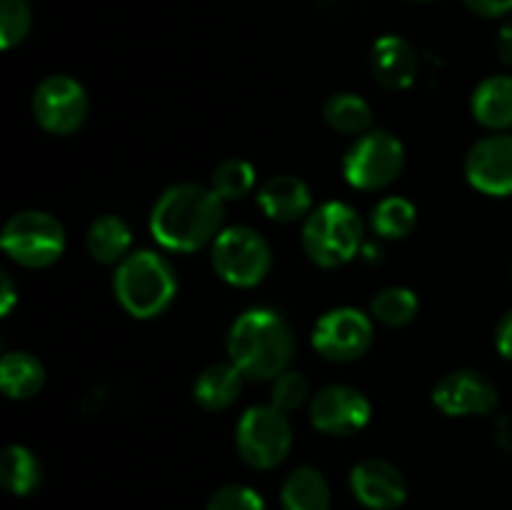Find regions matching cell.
<instances>
[{
  "label": "cell",
  "mask_w": 512,
  "mask_h": 510,
  "mask_svg": "<svg viewBox=\"0 0 512 510\" xmlns=\"http://www.w3.org/2000/svg\"><path fill=\"white\" fill-rule=\"evenodd\" d=\"M0 478L13 495H30L43 480V465L33 450L23 445H8L0 455Z\"/></svg>",
  "instance_id": "603a6c76"
},
{
  "label": "cell",
  "mask_w": 512,
  "mask_h": 510,
  "mask_svg": "<svg viewBox=\"0 0 512 510\" xmlns=\"http://www.w3.org/2000/svg\"><path fill=\"white\" fill-rule=\"evenodd\" d=\"M225 218V200L200 183H175L150 210V233L163 248L195 253L213 243Z\"/></svg>",
  "instance_id": "6da1fadb"
},
{
  "label": "cell",
  "mask_w": 512,
  "mask_h": 510,
  "mask_svg": "<svg viewBox=\"0 0 512 510\" xmlns=\"http://www.w3.org/2000/svg\"><path fill=\"white\" fill-rule=\"evenodd\" d=\"M370 220H373V230L380 238L398 240L413 233L415 223H418V210L408 198L390 195L375 205Z\"/></svg>",
  "instance_id": "cb8c5ba5"
},
{
  "label": "cell",
  "mask_w": 512,
  "mask_h": 510,
  "mask_svg": "<svg viewBox=\"0 0 512 510\" xmlns=\"http://www.w3.org/2000/svg\"><path fill=\"white\" fill-rule=\"evenodd\" d=\"M283 510H330V485L313 465H300L280 488Z\"/></svg>",
  "instance_id": "d6986e66"
},
{
  "label": "cell",
  "mask_w": 512,
  "mask_h": 510,
  "mask_svg": "<svg viewBox=\"0 0 512 510\" xmlns=\"http://www.w3.org/2000/svg\"><path fill=\"white\" fill-rule=\"evenodd\" d=\"M353 495L370 510H395L408 498L403 473L383 458H368L350 473Z\"/></svg>",
  "instance_id": "5bb4252c"
},
{
  "label": "cell",
  "mask_w": 512,
  "mask_h": 510,
  "mask_svg": "<svg viewBox=\"0 0 512 510\" xmlns=\"http://www.w3.org/2000/svg\"><path fill=\"white\" fill-rule=\"evenodd\" d=\"M418 53L400 35H383L370 50L373 78L388 90H408L418 78Z\"/></svg>",
  "instance_id": "9a60e30c"
},
{
  "label": "cell",
  "mask_w": 512,
  "mask_h": 510,
  "mask_svg": "<svg viewBox=\"0 0 512 510\" xmlns=\"http://www.w3.org/2000/svg\"><path fill=\"white\" fill-rule=\"evenodd\" d=\"M323 118L335 133L363 135L373 123V108L358 93H335L325 100Z\"/></svg>",
  "instance_id": "7402d4cb"
},
{
  "label": "cell",
  "mask_w": 512,
  "mask_h": 510,
  "mask_svg": "<svg viewBox=\"0 0 512 510\" xmlns=\"http://www.w3.org/2000/svg\"><path fill=\"white\" fill-rule=\"evenodd\" d=\"M0 245L15 263L25 268L53 265L65 250V230L45 210H23L3 225Z\"/></svg>",
  "instance_id": "52a82bcc"
},
{
  "label": "cell",
  "mask_w": 512,
  "mask_h": 510,
  "mask_svg": "<svg viewBox=\"0 0 512 510\" xmlns=\"http://www.w3.org/2000/svg\"><path fill=\"white\" fill-rule=\"evenodd\" d=\"M293 353V330L273 308L245 310L228 333L230 363L238 365L245 378L275 380L288 370Z\"/></svg>",
  "instance_id": "7a4b0ae2"
},
{
  "label": "cell",
  "mask_w": 512,
  "mask_h": 510,
  "mask_svg": "<svg viewBox=\"0 0 512 510\" xmlns=\"http://www.w3.org/2000/svg\"><path fill=\"white\" fill-rule=\"evenodd\" d=\"M85 243H88V253L93 255V260L103 265H113L128 258L133 235H130L128 223L123 218H118V215H100V218L90 223Z\"/></svg>",
  "instance_id": "ffe728a7"
},
{
  "label": "cell",
  "mask_w": 512,
  "mask_h": 510,
  "mask_svg": "<svg viewBox=\"0 0 512 510\" xmlns=\"http://www.w3.org/2000/svg\"><path fill=\"white\" fill-rule=\"evenodd\" d=\"M210 188L223 200H240L255 188V168L248 160H225L213 170Z\"/></svg>",
  "instance_id": "484cf974"
},
{
  "label": "cell",
  "mask_w": 512,
  "mask_h": 510,
  "mask_svg": "<svg viewBox=\"0 0 512 510\" xmlns=\"http://www.w3.org/2000/svg\"><path fill=\"white\" fill-rule=\"evenodd\" d=\"M33 25L28 0H0V45L5 50L23 43Z\"/></svg>",
  "instance_id": "4316f807"
},
{
  "label": "cell",
  "mask_w": 512,
  "mask_h": 510,
  "mask_svg": "<svg viewBox=\"0 0 512 510\" xmlns=\"http://www.w3.org/2000/svg\"><path fill=\"white\" fill-rule=\"evenodd\" d=\"M210 263L225 283L235 288H253L270 273L273 250L255 228L233 225L220 230L213 240Z\"/></svg>",
  "instance_id": "5b68a950"
},
{
  "label": "cell",
  "mask_w": 512,
  "mask_h": 510,
  "mask_svg": "<svg viewBox=\"0 0 512 510\" xmlns=\"http://www.w3.org/2000/svg\"><path fill=\"white\" fill-rule=\"evenodd\" d=\"M205 510H265L263 498L248 485L230 483L215 490Z\"/></svg>",
  "instance_id": "f1b7e54d"
},
{
  "label": "cell",
  "mask_w": 512,
  "mask_h": 510,
  "mask_svg": "<svg viewBox=\"0 0 512 510\" xmlns=\"http://www.w3.org/2000/svg\"><path fill=\"white\" fill-rule=\"evenodd\" d=\"M240 458L258 470L283 463L293 445V428L283 410L275 405H253L245 410L235 428Z\"/></svg>",
  "instance_id": "8992f818"
},
{
  "label": "cell",
  "mask_w": 512,
  "mask_h": 510,
  "mask_svg": "<svg viewBox=\"0 0 512 510\" xmlns=\"http://www.w3.org/2000/svg\"><path fill=\"white\" fill-rule=\"evenodd\" d=\"M33 115L48 133H75L88 115L85 88L70 75H48L33 93Z\"/></svg>",
  "instance_id": "30bf717a"
},
{
  "label": "cell",
  "mask_w": 512,
  "mask_h": 510,
  "mask_svg": "<svg viewBox=\"0 0 512 510\" xmlns=\"http://www.w3.org/2000/svg\"><path fill=\"white\" fill-rule=\"evenodd\" d=\"M403 165V143L388 130H368L345 153L343 175L358 190H383L398 180Z\"/></svg>",
  "instance_id": "ba28073f"
},
{
  "label": "cell",
  "mask_w": 512,
  "mask_h": 510,
  "mask_svg": "<svg viewBox=\"0 0 512 510\" xmlns=\"http://www.w3.org/2000/svg\"><path fill=\"white\" fill-rule=\"evenodd\" d=\"M498 55L505 65L512 70V23L503 25L498 33Z\"/></svg>",
  "instance_id": "d6a6232c"
},
{
  "label": "cell",
  "mask_w": 512,
  "mask_h": 510,
  "mask_svg": "<svg viewBox=\"0 0 512 510\" xmlns=\"http://www.w3.org/2000/svg\"><path fill=\"white\" fill-rule=\"evenodd\" d=\"M435 408L445 415H488L498 408V388L485 373L473 368L453 370L433 388Z\"/></svg>",
  "instance_id": "7c38bea8"
},
{
  "label": "cell",
  "mask_w": 512,
  "mask_h": 510,
  "mask_svg": "<svg viewBox=\"0 0 512 510\" xmlns=\"http://www.w3.org/2000/svg\"><path fill=\"white\" fill-rule=\"evenodd\" d=\"M243 378L235 363H213L195 378V403L205 410H225L240 398Z\"/></svg>",
  "instance_id": "ac0fdd59"
},
{
  "label": "cell",
  "mask_w": 512,
  "mask_h": 510,
  "mask_svg": "<svg viewBox=\"0 0 512 510\" xmlns=\"http://www.w3.org/2000/svg\"><path fill=\"white\" fill-rule=\"evenodd\" d=\"M373 408L370 400L360 390L350 385H328L313 395L310 403V420L325 435L345 438L368 425Z\"/></svg>",
  "instance_id": "8fae6325"
},
{
  "label": "cell",
  "mask_w": 512,
  "mask_h": 510,
  "mask_svg": "<svg viewBox=\"0 0 512 510\" xmlns=\"http://www.w3.org/2000/svg\"><path fill=\"white\" fill-rule=\"evenodd\" d=\"M258 203L268 218L280 220V223H295V220L310 215L313 193L298 175H273L260 185Z\"/></svg>",
  "instance_id": "2e32d148"
},
{
  "label": "cell",
  "mask_w": 512,
  "mask_h": 510,
  "mask_svg": "<svg viewBox=\"0 0 512 510\" xmlns=\"http://www.w3.org/2000/svg\"><path fill=\"white\" fill-rule=\"evenodd\" d=\"M310 393V385L303 373L298 370H285L273 380V390H270V405L288 413V410L300 408Z\"/></svg>",
  "instance_id": "83f0119b"
},
{
  "label": "cell",
  "mask_w": 512,
  "mask_h": 510,
  "mask_svg": "<svg viewBox=\"0 0 512 510\" xmlns=\"http://www.w3.org/2000/svg\"><path fill=\"white\" fill-rule=\"evenodd\" d=\"M45 383V368L35 355L30 353H15L3 355L0 360V385L3 393L13 400L33 398Z\"/></svg>",
  "instance_id": "44dd1931"
},
{
  "label": "cell",
  "mask_w": 512,
  "mask_h": 510,
  "mask_svg": "<svg viewBox=\"0 0 512 510\" xmlns=\"http://www.w3.org/2000/svg\"><path fill=\"white\" fill-rule=\"evenodd\" d=\"M475 120L490 130H505L512 125V75H490L470 98Z\"/></svg>",
  "instance_id": "e0dca14e"
},
{
  "label": "cell",
  "mask_w": 512,
  "mask_h": 510,
  "mask_svg": "<svg viewBox=\"0 0 512 510\" xmlns=\"http://www.w3.org/2000/svg\"><path fill=\"white\" fill-rule=\"evenodd\" d=\"M363 220L358 210L340 200H330L310 210L303 223V250L320 268H338L353 260L363 245Z\"/></svg>",
  "instance_id": "277c9868"
},
{
  "label": "cell",
  "mask_w": 512,
  "mask_h": 510,
  "mask_svg": "<svg viewBox=\"0 0 512 510\" xmlns=\"http://www.w3.org/2000/svg\"><path fill=\"white\" fill-rule=\"evenodd\" d=\"M113 290L118 303L133 318L148 320L163 315L178 293V275L155 250H135L120 260L113 275Z\"/></svg>",
  "instance_id": "3957f363"
},
{
  "label": "cell",
  "mask_w": 512,
  "mask_h": 510,
  "mask_svg": "<svg viewBox=\"0 0 512 510\" xmlns=\"http://www.w3.org/2000/svg\"><path fill=\"white\" fill-rule=\"evenodd\" d=\"M463 3L483 18H500L512 10V0H463Z\"/></svg>",
  "instance_id": "f546056e"
},
{
  "label": "cell",
  "mask_w": 512,
  "mask_h": 510,
  "mask_svg": "<svg viewBox=\"0 0 512 510\" xmlns=\"http://www.w3.org/2000/svg\"><path fill=\"white\" fill-rule=\"evenodd\" d=\"M0 288H3V293H0V313L8 315L10 310H13L15 300H18V295H15V285L8 273H0Z\"/></svg>",
  "instance_id": "1f68e13d"
},
{
  "label": "cell",
  "mask_w": 512,
  "mask_h": 510,
  "mask_svg": "<svg viewBox=\"0 0 512 510\" xmlns=\"http://www.w3.org/2000/svg\"><path fill=\"white\" fill-rule=\"evenodd\" d=\"M418 308V295L410 288H403V285H393V288L380 290L373 298V303H370V313L375 315V320L390 325V328L408 325L410 320L418 315Z\"/></svg>",
  "instance_id": "d4e9b609"
},
{
  "label": "cell",
  "mask_w": 512,
  "mask_h": 510,
  "mask_svg": "<svg viewBox=\"0 0 512 510\" xmlns=\"http://www.w3.org/2000/svg\"><path fill=\"white\" fill-rule=\"evenodd\" d=\"M495 345H498L500 355L505 360H512V310L503 315V320L498 323V330H495Z\"/></svg>",
  "instance_id": "4dcf8cb0"
},
{
  "label": "cell",
  "mask_w": 512,
  "mask_h": 510,
  "mask_svg": "<svg viewBox=\"0 0 512 510\" xmlns=\"http://www.w3.org/2000/svg\"><path fill=\"white\" fill-rule=\"evenodd\" d=\"M465 178L485 195H512V133L480 138L465 155Z\"/></svg>",
  "instance_id": "4fadbf2b"
},
{
  "label": "cell",
  "mask_w": 512,
  "mask_h": 510,
  "mask_svg": "<svg viewBox=\"0 0 512 510\" xmlns=\"http://www.w3.org/2000/svg\"><path fill=\"white\" fill-rule=\"evenodd\" d=\"M375 338L373 320L358 308H333L313 328V348L333 363H353L363 358Z\"/></svg>",
  "instance_id": "9c48e42d"
},
{
  "label": "cell",
  "mask_w": 512,
  "mask_h": 510,
  "mask_svg": "<svg viewBox=\"0 0 512 510\" xmlns=\"http://www.w3.org/2000/svg\"><path fill=\"white\" fill-rule=\"evenodd\" d=\"M413 3H433V0H413Z\"/></svg>",
  "instance_id": "836d02e7"
}]
</instances>
